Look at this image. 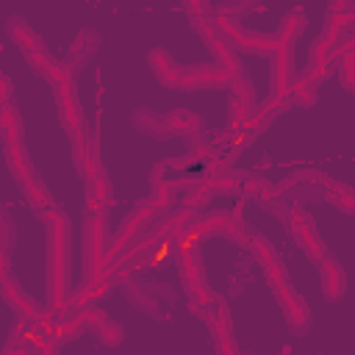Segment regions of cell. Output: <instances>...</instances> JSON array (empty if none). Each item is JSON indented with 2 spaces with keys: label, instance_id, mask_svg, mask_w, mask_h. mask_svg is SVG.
<instances>
[{
  "label": "cell",
  "instance_id": "7",
  "mask_svg": "<svg viewBox=\"0 0 355 355\" xmlns=\"http://www.w3.org/2000/svg\"><path fill=\"white\" fill-rule=\"evenodd\" d=\"M233 75H227L222 67H189L183 69L180 89H211V86H230Z\"/></svg>",
  "mask_w": 355,
  "mask_h": 355
},
{
  "label": "cell",
  "instance_id": "32",
  "mask_svg": "<svg viewBox=\"0 0 355 355\" xmlns=\"http://www.w3.org/2000/svg\"><path fill=\"white\" fill-rule=\"evenodd\" d=\"M72 161H75V169L80 175H86V164H89V133L72 139Z\"/></svg>",
  "mask_w": 355,
  "mask_h": 355
},
{
  "label": "cell",
  "instance_id": "8",
  "mask_svg": "<svg viewBox=\"0 0 355 355\" xmlns=\"http://www.w3.org/2000/svg\"><path fill=\"white\" fill-rule=\"evenodd\" d=\"M147 61L153 67V75L158 78L161 86L166 89H180V80H183V69L175 64V58L164 50V47H153L147 53Z\"/></svg>",
  "mask_w": 355,
  "mask_h": 355
},
{
  "label": "cell",
  "instance_id": "46",
  "mask_svg": "<svg viewBox=\"0 0 355 355\" xmlns=\"http://www.w3.org/2000/svg\"><path fill=\"white\" fill-rule=\"evenodd\" d=\"M352 94H355V92H352Z\"/></svg>",
  "mask_w": 355,
  "mask_h": 355
},
{
  "label": "cell",
  "instance_id": "35",
  "mask_svg": "<svg viewBox=\"0 0 355 355\" xmlns=\"http://www.w3.org/2000/svg\"><path fill=\"white\" fill-rule=\"evenodd\" d=\"M208 180V186H211V191H222V194H233V191H239L241 189V180L236 178V175H219V178H205Z\"/></svg>",
  "mask_w": 355,
  "mask_h": 355
},
{
  "label": "cell",
  "instance_id": "10",
  "mask_svg": "<svg viewBox=\"0 0 355 355\" xmlns=\"http://www.w3.org/2000/svg\"><path fill=\"white\" fill-rule=\"evenodd\" d=\"M3 300H6V305H8L11 311H17V313H19L22 319H28L31 324H33V322H39V319L47 313L36 300H31L28 294H22V291L14 286V280H11V277H8V280H3Z\"/></svg>",
  "mask_w": 355,
  "mask_h": 355
},
{
  "label": "cell",
  "instance_id": "18",
  "mask_svg": "<svg viewBox=\"0 0 355 355\" xmlns=\"http://www.w3.org/2000/svg\"><path fill=\"white\" fill-rule=\"evenodd\" d=\"M178 266H180V277H183V288H191L194 283H200L202 275V261L197 250H189L183 255H178Z\"/></svg>",
  "mask_w": 355,
  "mask_h": 355
},
{
  "label": "cell",
  "instance_id": "5",
  "mask_svg": "<svg viewBox=\"0 0 355 355\" xmlns=\"http://www.w3.org/2000/svg\"><path fill=\"white\" fill-rule=\"evenodd\" d=\"M55 103H58V116H61V125L67 128V133L72 139L83 136L86 130H83V114H80V105L75 97V80L55 89Z\"/></svg>",
  "mask_w": 355,
  "mask_h": 355
},
{
  "label": "cell",
  "instance_id": "1",
  "mask_svg": "<svg viewBox=\"0 0 355 355\" xmlns=\"http://www.w3.org/2000/svg\"><path fill=\"white\" fill-rule=\"evenodd\" d=\"M47 225V311L58 313L69 305V219L61 208L42 214Z\"/></svg>",
  "mask_w": 355,
  "mask_h": 355
},
{
  "label": "cell",
  "instance_id": "45",
  "mask_svg": "<svg viewBox=\"0 0 355 355\" xmlns=\"http://www.w3.org/2000/svg\"><path fill=\"white\" fill-rule=\"evenodd\" d=\"M14 349V347H11ZM14 355H55V352H42V349H31V347H19L14 349Z\"/></svg>",
  "mask_w": 355,
  "mask_h": 355
},
{
  "label": "cell",
  "instance_id": "43",
  "mask_svg": "<svg viewBox=\"0 0 355 355\" xmlns=\"http://www.w3.org/2000/svg\"><path fill=\"white\" fill-rule=\"evenodd\" d=\"M0 100H3V105L11 103V80H8L6 75L0 78Z\"/></svg>",
  "mask_w": 355,
  "mask_h": 355
},
{
  "label": "cell",
  "instance_id": "31",
  "mask_svg": "<svg viewBox=\"0 0 355 355\" xmlns=\"http://www.w3.org/2000/svg\"><path fill=\"white\" fill-rule=\"evenodd\" d=\"M230 89H233V100H239L241 105H247V108H252L255 111V97H252V83L244 78V75H239V78H233V83H230Z\"/></svg>",
  "mask_w": 355,
  "mask_h": 355
},
{
  "label": "cell",
  "instance_id": "3",
  "mask_svg": "<svg viewBox=\"0 0 355 355\" xmlns=\"http://www.w3.org/2000/svg\"><path fill=\"white\" fill-rule=\"evenodd\" d=\"M214 25H216V31L222 33V39H227L230 44H236V47L244 50V53H258V55H266V53H269V55H275L277 47H280V39H277V36L250 33V31L239 28L236 19H230V17L222 14V11H216Z\"/></svg>",
  "mask_w": 355,
  "mask_h": 355
},
{
  "label": "cell",
  "instance_id": "21",
  "mask_svg": "<svg viewBox=\"0 0 355 355\" xmlns=\"http://www.w3.org/2000/svg\"><path fill=\"white\" fill-rule=\"evenodd\" d=\"M111 288H114V280H103V283H83V286H80V291L75 294V300H72L69 305H72L75 311H83L89 302L103 300Z\"/></svg>",
  "mask_w": 355,
  "mask_h": 355
},
{
  "label": "cell",
  "instance_id": "36",
  "mask_svg": "<svg viewBox=\"0 0 355 355\" xmlns=\"http://www.w3.org/2000/svg\"><path fill=\"white\" fill-rule=\"evenodd\" d=\"M263 272H266V283L277 291V288H283V286H288V275H286V266L280 263V261H275V263H266L263 266Z\"/></svg>",
  "mask_w": 355,
  "mask_h": 355
},
{
  "label": "cell",
  "instance_id": "41",
  "mask_svg": "<svg viewBox=\"0 0 355 355\" xmlns=\"http://www.w3.org/2000/svg\"><path fill=\"white\" fill-rule=\"evenodd\" d=\"M183 8L191 14V22H194V19H202V17H208V11H211L205 3H197V0H189Z\"/></svg>",
  "mask_w": 355,
  "mask_h": 355
},
{
  "label": "cell",
  "instance_id": "11",
  "mask_svg": "<svg viewBox=\"0 0 355 355\" xmlns=\"http://www.w3.org/2000/svg\"><path fill=\"white\" fill-rule=\"evenodd\" d=\"M319 272H322V291H324V300H330V302L341 300L344 291H347V277H344V269L338 266V261L330 258V255H324V258L319 261Z\"/></svg>",
  "mask_w": 355,
  "mask_h": 355
},
{
  "label": "cell",
  "instance_id": "2",
  "mask_svg": "<svg viewBox=\"0 0 355 355\" xmlns=\"http://www.w3.org/2000/svg\"><path fill=\"white\" fill-rule=\"evenodd\" d=\"M105 252H108V222H105V211H103V214L83 219V275H86V283H94V277L100 275Z\"/></svg>",
  "mask_w": 355,
  "mask_h": 355
},
{
  "label": "cell",
  "instance_id": "39",
  "mask_svg": "<svg viewBox=\"0 0 355 355\" xmlns=\"http://www.w3.org/2000/svg\"><path fill=\"white\" fill-rule=\"evenodd\" d=\"M75 316H78V319L83 322V327L89 324V327H94V330H97V327H100V324H103V322L108 319L103 308H83V311H78Z\"/></svg>",
  "mask_w": 355,
  "mask_h": 355
},
{
  "label": "cell",
  "instance_id": "23",
  "mask_svg": "<svg viewBox=\"0 0 355 355\" xmlns=\"http://www.w3.org/2000/svg\"><path fill=\"white\" fill-rule=\"evenodd\" d=\"M133 125L141 130V133H150V136H169V130H166V122H164V116H155L153 111H147V108H141V111H136V116H133Z\"/></svg>",
  "mask_w": 355,
  "mask_h": 355
},
{
  "label": "cell",
  "instance_id": "28",
  "mask_svg": "<svg viewBox=\"0 0 355 355\" xmlns=\"http://www.w3.org/2000/svg\"><path fill=\"white\" fill-rule=\"evenodd\" d=\"M80 327H83V322L78 319V316H69V319H64V322H55L53 324V341L55 344H64V341H69V338H75L78 333H80Z\"/></svg>",
  "mask_w": 355,
  "mask_h": 355
},
{
  "label": "cell",
  "instance_id": "33",
  "mask_svg": "<svg viewBox=\"0 0 355 355\" xmlns=\"http://www.w3.org/2000/svg\"><path fill=\"white\" fill-rule=\"evenodd\" d=\"M338 78L344 89L355 92V53H344L338 58Z\"/></svg>",
  "mask_w": 355,
  "mask_h": 355
},
{
  "label": "cell",
  "instance_id": "17",
  "mask_svg": "<svg viewBox=\"0 0 355 355\" xmlns=\"http://www.w3.org/2000/svg\"><path fill=\"white\" fill-rule=\"evenodd\" d=\"M208 50L214 53V58H216V67H222L227 75H233V78H239L241 75V64H239V55L233 53V47H230V42L227 39H222V33L216 36V39H211L208 42Z\"/></svg>",
  "mask_w": 355,
  "mask_h": 355
},
{
  "label": "cell",
  "instance_id": "40",
  "mask_svg": "<svg viewBox=\"0 0 355 355\" xmlns=\"http://www.w3.org/2000/svg\"><path fill=\"white\" fill-rule=\"evenodd\" d=\"M191 25H194V31H197V33L205 39V44H208L211 39H216V36H219V31H216L214 19H208V17H202V19H194Z\"/></svg>",
  "mask_w": 355,
  "mask_h": 355
},
{
  "label": "cell",
  "instance_id": "42",
  "mask_svg": "<svg viewBox=\"0 0 355 355\" xmlns=\"http://www.w3.org/2000/svg\"><path fill=\"white\" fill-rule=\"evenodd\" d=\"M352 6L347 3V0H336V3H330L327 6V17H336V14H344V11H349Z\"/></svg>",
  "mask_w": 355,
  "mask_h": 355
},
{
  "label": "cell",
  "instance_id": "14",
  "mask_svg": "<svg viewBox=\"0 0 355 355\" xmlns=\"http://www.w3.org/2000/svg\"><path fill=\"white\" fill-rule=\"evenodd\" d=\"M6 164H8V169L14 172V178H17L22 186L36 180V169H33V164H31V158H28L22 141L6 144Z\"/></svg>",
  "mask_w": 355,
  "mask_h": 355
},
{
  "label": "cell",
  "instance_id": "22",
  "mask_svg": "<svg viewBox=\"0 0 355 355\" xmlns=\"http://www.w3.org/2000/svg\"><path fill=\"white\" fill-rule=\"evenodd\" d=\"M302 28H305V11L302 8H294V11H288L286 17H283V22H280V31L275 33L280 42H286V44H291L300 33H302Z\"/></svg>",
  "mask_w": 355,
  "mask_h": 355
},
{
  "label": "cell",
  "instance_id": "24",
  "mask_svg": "<svg viewBox=\"0 0 355 355\" xmlns=\"http://www.w3.org/2000/svg\"><path fill=\"white\" fill-rule=\"evenodd\" d=\"M22 191H25V200L31 202V208H33V211L44 214V211H50V208H53V197H50V191L44 189V183H42V180L25 183V186H22Z\"/></svg>",
  "mask_w": 355,
  "mask_h": 355
},
{
  "label": "cell",
  "instance_id": "19",
  "mask_svg": "<svg viewBox=\"0 0 355 355\" xmlns=\"http://www.w3.org/2000/svg\"><path fill=\"white\" fill-rule=\"evenodd\" d=\"M175 191H178V183L175 180H158V183H153V191L147 197V205L155 214H161V211H166L175 202Z\"/></svg>",
  "mask_w": 355,
  "mask_h": 355
},
{
  "label": "cell",
  "instance_id": "25",
  "mask_svg": "<svg viewBox=\"0 0 355 355\" xmlns=\"http://www.w3.org/2000/svg\"><path fill=\"white\" fill-rule=\"evenodd\" d=\"M327 197L338 211H344L349 216L355 214V189H349L344 183H327Z\"/></svg>",
  "mask_w": 355,
  "mask_h": 355
},
{
  "label": "cell",
  "instance_id": "29",
  "mask_svg": "<svg viewBox=\"0 0 355 355\" xmlns=\"http://www.w3.org/2000/svg\"><path fill=\"white\" fill-rule=\"evenodd\" d=\"M44 78H47V83H50L53 89H58V86H64V83H72V67H69L67 61H53V64L47 67Z\"/></svg>",
  "mask_w": 355,
  "mask_h": 355
},
{
  "label": "cell",
  "instance_id": "44",
  "mask_svg": "<svg viewBox=\"0 0 355 355\" xmlns=\"http://www.w3.org/2000/svg\"><path fill=\"white\" fill-rule=\"evenodd\" d=\"M288 222H302V225H313V222H311V216H308V214H305L302 208H291V211H288Z\"/></svg>",
  "mask_w": 355,
  "mask_h": 355
},
{
  "label": "cell",
  "instance_id": "13",
  "mask_svg": "<svg viewBox=\"0 0 355 355\" xmlns=\"http://www.w3.org/2000/svg\"><path fill=\"white\" fill-rule=\"evenodd\" d=\"M6 31H8V36H11V42L14 44H19L22 47V53H36V50H47L44 47V42H42V36L28 25V22H22L19 17H11L8 22H6Z\"/></svg>",
  "mask_w": 355,
  "mask_h": 355
},
{
  "label": "cell",
  "instance_id": "34",
  "mask_svg": "<svg viewBox=\"0 0 355 355\" xmlns=\"http://www.w3.org/2000/svg\"><path fill=\"white\" fill-rule=\"evenodd\" d=\"M291 100L300 103V105H313V103H316V89L308 86L302 78H297V80L291 83Z\"/></svg>",
  "mask_w": 355,
  "mask_h": 355
},
{
  "label": "cell",
  "instance_id": "9",
  "mask_svg": "<svg viewBox=\"0 0 355 355\" xmlns=\"http://www.w3.org/2000/svg\"><path fill=\"white\" fill-rule=\"evenodd\" d=\"M291 83H294V72H291V44L280 42L277 53L272 55V89L277 97H291Z\"/></svg>",
  "mask_w": 355,
  "mask_h": 355
},
{
  "label": "cell",
  "instance_id": "26",
  "mask_svg": "<svg viewBox=\"0 0 355 355\" xmlns=\"http://www.w3.org/2000/svg\"><path fill=\"white\" fill-rule=\"evenodd\" d=\"M211 200V186H208V180H202V183H197L191 191H186L183 194V200H180V208H189V211H197L200 205H205Z\"/></svg>",
  "mask_w": 355,
  "mask_h": 355
},
{
  "label": "cell",
  "instance_id": "4",
  "mask_svg": "<svg viewBox=\"0 0 355 355\" xmlns=\"http://www.w3.org/2000/svg\"><path fill=\"white\" fill-rule=\"evenodd\" d=\"M208 322V330H211V338H214V349L216 355H239V347L233 341V333H230V316H227V305L225 302H216L214 311H205L202 316Z\"/></svg>",
  "mask_w": 355,
  "mask_h": 355
},
{
  "label": "cell",
  "instance_id": "16",
  "mask_svg": "<svg viewBox=\"0 0 355 355\" xmlns=\"http://www.w3.org/2000/svg\"><path fill=\"white\" fill-rule=\"evenodd\" d=\"M164 122H166L169 136H191V133L202 130V119H200V114H194V111H183V108L169 111V114L164 116Z\"/></svg>",
  "mask_w": 355,
  "mask_h": 355
},
{
  "label": "cell",
  "instance_id": "27",
  "mask_svg": "<svg viewBox=\"0 0 355 355\" xmlns=\"http://www.w3.org/2000/svg\"><path fill=\"white\" fill-rule=\"evenodd\" d=\"M247 244H250V250L255 252V258L266 266V263H275L277 261V252H275V247L263 239V236H258V233H252V236H247Z\"/></svg>",
  "mask_w": 355,
  "mask_h": 355
},
{
  "label": "cell",
  "instance_id": "12",
  "mask_svg": "<svg viewBox=\"0 0 355 355\" xmlns=\"http://www.w3.org/2000/svg\"><path fill=\"white\" fill-rule=\"evenodd\" d=\"M83 197H86V216L103 214L111 205V183L105 175L100 178H86L83 180Z\"/></svg>",
  "mask_w": 355,
  "mask_h": 355
},
{
  "label": "cell",
  "instance_id": "6",
  "mask_svg": "<svg viewBox=\"0 0 355 355\" xmlns=\"http://www.w3.org/2000/svg\"><path fill=\"white\" fill-rule=\"evenodd\" d=\"M275 297H277V302H280V308H283V316H286L288 327H294L297 333H305V330L311 327V311H308L305 300H302L297 291H291L288 286L277 288Z\"/></svg>",
  "mask_w": 355,
  "mask_h": 355
},
{
  "label": "cell",
  "instance_id": "20",
  "mask_svg": "<svg viewBox=\"0 0 355 355\" xmlns=\"http://www.w3.org/2000/svg\"><path fill=\"white\" fill-rule=\"evenodd\" d=\"M0 128H3V141L6 144L22 141V119H19V114L11 103L3 105V111H0Z\"/></svg>",
  "mask_w": 355,
  "mask_h": 355
},
{
  "label": "cell",
  "instance_id": "37",
  "mask_svg": "<svg viewBox=\"0 0 355 355\" xmlns=\"http://www.w3.org/2000/svg\"><path fill=\"white\" fill-rule=\"evenodd\" d=\"M330 67H333L330 61H324V64H313V67H311L308 72H302L300 78H302L308 86H313V89H316V86H319V83H322V80L330 75Z\"/></svg>",
  "mask_w": 355,
  "mask_h": 355
},
{
  "label": "cell",
  "instance_id": "15",
  "mask_svg": "<svg viewBox=\"0 0 355 355\" xmlns=\"http://www.w3.org/2000/svg\"><path fill=\"white\" fill-rule=\"evenodd\" d=\"M288 230H291V236L297 239V244L311 255V261H322L327 252H324V244H322V239H319V233H316V227L313 225H302V222H288Z\"/></svg>",
  "mask_w": 355,
  "mask_h": 355
},
{
  "label": "cell",
  "instance_id": "38",
  "mask_svg": "<svg viewBox=\"0 0 355 355\" xmlns=\"http://www.w3.org/2000/svg\"><path fill=\"white\" fill-rule=\"evenodd\" d=\"M25 61H28L39 75H44V72H47V67H50L55 58H53L47 50H36V53H25Z\"/></svg>",
  "mask_w": 355,
  "mask_h": 355
},
{
  "label": "cell",
  "instance_id": "30",
  "mask_svg": "<svg viewBox=\"0 0 355 355\" xmlns=\"http://www.w3.org/2000/svg\"><path fill=\"white\" fill-rule=\"evenodd\" d=\"M97 338H100L105 347H116V344H122V338H125V330H122V324H119V322H114V319H105V322L97 327Z\"/></svg>",
  "mask_w": 355,
  "mask_h": 355
}]
</instances>
